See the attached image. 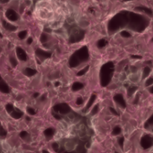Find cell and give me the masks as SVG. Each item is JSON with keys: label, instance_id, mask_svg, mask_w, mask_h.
I'll return each mask as SVG.
<instances>
[{"label": "cell", "instance_id": "ac0fdd59", "mask_svg": "<svg viewBox=\"0 0 153 153\" xmlns=\"http://www.w3.org/2000/svg\"><path fill=\"white\" fill-rule=\"evenodd\" d=\"M132 58H134V59H142V56H135V55H132L131 56Z\"/></svg>", "mask_w": 153, "mask_h": 153}, {"label": "cell", "instance_id": "3957f363", "mask_svg": "<svg viewBox=\"0 0 153 153\" xmlns=\"http://www.w3.org/2000/svg\"><path fill=\"white\" fill-rule=\"evenodd\" d=\"M75 126L66 120H61L56 126V133L55 134V139L60 141L61 139L69 138L74 134Z\"/></svg>", "mask_w": 153, "mask_h": 153}, {"label": "cell", "instance_id": "7c38bea8", "mask_svg": "<svg viewBox=\"0 0 153 153\" xmlns=\"http://www.w3.org/2000/svg\"><path fill=\"white\" fill-rule=\"evenodd\" d=\"M120 133H121V127H120V126H116V127L113 129L112 134H113V135H118Z\"/></svg>", "mask_w": 153, "mask_h": 153}, {"label": "cell", "instance_id": "7a4b0ae2", "mask_svg": "<svg viewBox=\"0 0 153 153\" xmlns=\"http://www.w3.org/2000/svg\"><path fill=\"white\" fill-rule=\"evenodd\" d=\"M150 20L144 15L130 11H121L117 13L108 22V33L112 34L120 29L129 28L135 32H143L149 25Z\"/></svg>", "mask_w": 153, "mask_h": 153}, {"label": "cell", "instance_id": "6da1fadb", "mask_svg": "<svg viewBox=\"0 0 153 153\" xmlns=\"http://www.w3.org/2000/svg\"><path fill=\"white\" fill-rule=\"evenodd\" d=\"M67 10L68 5L64 2L43 0L36 3L33 14L39 22L57 30L66 21Z\"/></svg>", "mask_w": 153, "mask_h": 153}, {"label": "cell", "instance_id": "ffe728a7", "mask_svg": "<svg viewBox=\"0 0 153 153\" xmlns=\"http://www.w3.org/2000/svg\"><path fill=\"white\" fill-rule=\"evenodd\" d=\"M138 99H139V96H137V97L135 98V100H134V104H137V102H138Z\"/></svg>", "mask_w": 153, "mask_h": 153}, {"label": "cell", "instance_id": "9a60e30c", "mask_svg": "<svg viewBox=\"0 0 153 153\" xmlns=\"http://www.w3.org/2000/svg\"><path fill=\"white\" fill-rule=\"evenodd\" d=\"M124 142H125V137L124 136H121L119 139H118V143L120 145V147L123 149L124 148Z\"/></svg>", "mask_w": 153, "mask_h": 153}, {"label": "cell", "instance_id": "5bb4252c", "mask_svg": "<svg viewBox=\"0 0 153 153\" xmlns=\"http://www.w3.org/2000/svg\"><path fill=\"white\" fill-rule=\"evenodd\" d=\"M106 44H107V40L106 39H100L98 42V47L99 48H103L104 46H106Z\"/></svg>", "mask_w": 153, "mask_h": 153}, {"label": "cell", "instance_id": "44dd1931", "mask_svg": "<svg viewBox=\"0 0 153 153\" xmlns=\"http://www.w3.org/2000/svg\"><path fill=\"white\" fill-rule=\"evenodd\" d=\"M149 91H150V92H151L152 94H153V86H152V87L150 88V90H149Z\"/></svg>", "mask_w": 153, "mask_h": 153}, {"label": "cell", "instance_id": "cb8c5ba5", "mask_svg": "<svg viewBox=\"0 0 153 153\" xmlns=\"http://www.w3.org/2000/svg\"><path fill=\"white\" fill-rule=\"evenodd\" d=\"M152 132H153V130H152Z\"/></svg>", "mask_w": 153, "mask_h": 153}, {"label": "cell", "instance_id": "5b68a950", "mask_svg": "<svg viewBox=\"0 0 153 153\" xmlns=\"http://www.w3.org/2000/svg\"><path fill=\"white\" fill-rule=\"evenodd\" d=\"M0 153H23L22 150L11 146L6 140L0 139Z\"/></svg>", "mask_w": 153, "mask_h": 153}, {"label": "cell", "instance_id": "2e32d148", "mask_svg": "<svg viewBox=\"0 0 153 153\" xmlns=\"http://www.w3.org/2000/svg\"><path fill=\"white\" fill-rule=\"evenodd\" d=\"M153 84V77H150L149 79H147L146 82H145V85L146 86H151Z\"/></svg>", "mask_w": 153, "mask_h": 153}, {"label": "cell", "instance_id": "30bf717a", "mask_svg": "<svg viewBox=\"0 0 153 153\" xmlns=\"http://www.w3.org/2000/svg\"><path fill=\"white\" fill-rule=\"evenodd\" d=\"M151 74V68L150 67H148V66H146V67H144V69H143V78H146V77H148L149 76V74Z\"/></svg>", "mask_w": 153, "mask_h": 153}, {"label": "cell", "instance_id": "277c9868", "mask_svg": "<svg viewBox=\"0 0 153 153\" xmlns=\"http://www.w3.org/2000/svg\"><path fill=\"white\" fill-rule=\"evenodd\" d=\"M115 71V65L112 62L105 64L100 70V83L102 87H106L111 82Z\"/></svg>", "mask_w": 153, "mask_h": 153}, {"label": "cell", "instance_id": "8992f818", "mask_svg": "<svg viewBox=\"0 0 153 153\" xmlns=\"http://www.w3.org/2000/svg\"><path fill=\"white\" fill-rule=\"evenodd\" d=\"M140 144L143 147V149H144V150L150 149L151 147L153 146V136L151 134L143 135L141 139Z\"/></svg>", "mask_w": 153, "mask_h": 153}, {"label": "cell", "instance_id": "9c48e42d", "mask_svg": "<svg viewBox=\"0 0 153 153\" xmlns=\"http://www.w3.org/2000/svg\"><path fill=\"white\" fill-rule=\"evenodd\" d=\"M137 89H138V88H137L136 86H131V87H129V88H128V91H127L128 96H129V97H131V96H132V94H133V93H134V92L137 91Z\"/></svg>", "mask_w": 153, "mask_h": 153}, {"label": "cell", "instance_id": "4fadbf2b", "mask_svg": "<svg viewBox=\"0 0 153 153\" xmlns=\"http://www.w3.org/2000/svg\"><path fill=\"white\" fill-rule=\"evenodd\" d=\"M121 36L124 38H130L131 37V33L127 30H123L121 31Z\"/></svg>", "mask_w": 153, "mask_h": 153}, {"label": "cell", "instance_id": "603a6c76", "mask_svg": "<svg viewBox=\"0 0 153 153\" xmlns=\"http://www.w3.org/2000/svg\"><path fill=\"white\" fill-rule=\"evenodd\" d=\"M115 153H118V152H115Z\"/></svg>", "mask_w": 153, "mask_h": 153}, {"label": "cell", "instance_id": "8fae6325", "mask_svg": "<svg viewBox=\"0 0 153 153\" xmlns=\"http://www.w3.org/2000/svg\"><path fill=\"white\" fill-rule=\"evenodd\" d=\"M150 126H153V115H152V117L147 120V122L144 125V127L145 128H148Z\"/></svg>", "mask_w": 153, "mask_h": 153}, {"label": "cell", "instance_id": "ba28073f", "mask_svg": "<svg viewBox=\"0 0 153 153\" xmlns=\"http://www.w3.org/2000/svg\"><path fill=\"white\" fill-rule=\"evenodd\" d=\"M135 10L136 11H139V12H143L144 13L149 14L150 16H152L153 13L152 9H150L148 7H145V6H137V7H135Z\"/></svg>", "mask_w": 153, "mask_h": 153}, {"label": "cell", "instance_id": "e0dca14e", "mask_svg": "<svg viewBox=\"0 0 153 153\" xmlns=\"http://www.w3.org/2000/svg\"><path fill=\"white\" fill-rule=\"evenodd\" d=\"M109 110H110V111H111V112H112V113H113L115 116H119V114H118V113H117V111H116V110H115L113 108H109Z\"/></svg>", "mask_w": 153, "mask_h": 153}, {"label": "cell", "instance_id": "7402d4cb", "mask_svg": "<svg viewBox=\"0 0 153 153\" xmlns=\"http://www.w3.org/2000/svg\"><path fill=\"white\" fill-rule=\"evenodd\" d=\"M152 41H153V38H152Z\"/></svg>", "mask_w": 153, "mask_h": 153}, {"label": "cell", "instance_id": "d6986e66", "mask_svg": "<svg viewBox=\"0 0 153 153\" xmlns=\"http://www.w3.org/2000/svg\"><path fill=\"white\" fill-rule=\"evenodd\" d=\"M98 109H99V106L97 105L95 108H94V109H93V111H92V114L94 115V114H96L97 112H98Z\"/></svg>", "mask_w": 153, "mask_h": 153}, {"label": "cell", "instance_id": "52a82bcc", "mask_svg": "<svg viewBox=\"0 0 153 153\" xmlns=\"http://www.w3.org/2000/svg\"><path fill=\"white\" fill-rule=\"evenodd\" d=\"M114 100H115V102H116L118 106H120L122 108H126V100H125L124 96H123L122 94H120V93L116 94V95L114 96Z\"/></svg>", "mask_w": 153, "mask_h": 153}]
</instances>
